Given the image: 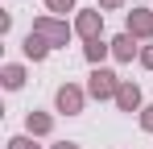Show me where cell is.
<instances>
[{
    "mask_svg": "<svg viewBox=\"0 0 153 149\" xmlns=\"http://www.w3.org/2000/svg\"><path fill=\"white\" fill-rule=\"evenodd\" d=\"M33 33H37V37H46L50 46H66L71 25H66V21H58V17H37V21H33Z\"/></svg>",
    "mask_w": 153,
    "mask_h": 149,
    "instance_id": "cell-1",
    "label": "cell"
},
{
    "mask_svg": "<svg viewBox=\"0 0 153 149\" xmlns=\"http://www.w3.org/2000/svg\"><path fill=\"white\" fill-rule=\"evenodd\" d=\"M87 91L95 99H116V91H120V79L112 71H103V66H95L91 71V83H87Z\"/></svg>",
    "mask_w": 153,
    "mask_h": 149,
    "instance_id": "cell-2",
    "label": "cell"
},
{
    "mask_svg": "<svg viewBox=\"0 0 153 149\" xmlns=\"http://www.w3.org/2000/svg\"><path fill=\"white\" fill-rule=\"evenodd\" d=\"M75 29L87 37V42H95V37H100V29H103V13H100V8H83V13H79V21H75Z\"/></svg>",
    "mask_w": 153,
    "mask_h": 149,
    "instance_id": "cell-3",
    "label": "cell"
},
{
    "mask_svg": "<svg viewBox=\"0 0 153 149\" xmlns=\"http://www.w3.org/2000/svg\"><path fill=\"white\" fill-rule=\"evenodd\" d=\"M54 104H58V112L75 116V112H83V91H79L75 83H66V87H58V95H54Z\"/></svg>",
    "mask_w": 153,
    "mask_h": 149,
    "instance_id": "cell-4",
    "label": "cell"
},
{
    "mask_svg": "<svg viewBox=\"0 0 153 149\" xmlns=\"http://www.w3.org/2000/svg\"><path fill=\"white\" fill-rule=\"evenodd\" d=\"M124 33H132V37H153V13L149 8H132Z\"/></svg>",
    "mask_w": 153,
    "mask_h": 149,
    "instance_id": "cell-5",
    "label": "cell"
},
{
    "mask_svg": "<svg viewBox=\"0 0 153 149\" xmlns=\"http://www.w3.org/2000/svg\"><path fill=\"white\" fill-rule=\"evenodd\" d=\"M116 108H120V112H137V108H141V87H137V83H120Z\"/></svg>",
    "mask_w": 153,
    "mask_h": 149,
    "instance_id": "cell-6",
    "label": "cell"
},
{
    "mask_svg": "<svg viewBox=\"0 0 153 149\" xmlns=\"http://www.w3.org/2000/svg\"><path fill=\"white\" fill-rule=\"evenodd\" d=\"M46 54H50V42H46V37H37V33L29 29V37H25V58H33V62H42Z\"/></svg>",
    "mask_w": 153,
    "mask_h": 149,
    "instance_id": "cell-7",
    "label": "cell"
},
{
    "mask_svg": "<svg viewBox=\"0 0 153 149\" xmlns=\"http://www.w3.org/2000/svg\"><path fill=\"white\" fill-rule=\"evenodd\" d=\"M112 54H116L120 62H132V54H137V42H132V33H120V37L112 42Z\"/></svg>",
    "mask_w": 153,
    "mask_h": 149,
    "instance_id": "cell-8",
    "label": "cell"
},
{
    "mask_svg": "<svg viewBox=\"0 0 153 149\" xmlns=\"http://www.w3.org/2000/svg\"><path fill=\"white\" fill-rule=\"evenodd\" d=\"M25 128H29V133H37V137H46V133H50V128H54V120H50V116H46V112H29V120H25Z\"/></svg>",
    "mask_w": 153,
    "mask_h": 149,
    "instance_id": "cell-9",
    "label": "cell"
},
{
    "mask_svg": "<svg viewBox=\"0 0 153 149\" xmlns=\"http://www.w3.org/2000/svg\"><path fill=\"white\" fill-rule=\"evenodd\" d=\"M21 83H25V66H17V62L4 66V87H8V91H17Z\"/></svg>",
    "mask_w": 153,
    "mask_h": 149,
    "instance_id": "cell-10",
    "label": "cell"
},
{
    "mask_svg": "<svg viewBox=\"0 0 153 149\" xmlns=\"http://www.w3.org/2000/svg\"><path fill=\"white\" fill-rule=\"evenodd\" d=\"M108 50H112V46H103L100 37H95V42H87V62H100V58L108 54Z\"/></svg>",
    "mask_w": 153,
    "mask_h": 149,
    "instance_id": "cell-11",
    "label": "cell"
},
{
    "mask_svg": "<svg viewBox=\"0 0 153 149\" xmlns=\"http://www.w3.org/2000/svg\"><path fill=\"white\" fill-rule=\"evenodd\" d=\"M46 4H50V13H71L75 8V0H46Z\"/></svg>",
    "mask_w": 153,
    "mask_h": 149,
    "instance_id": "cell-12",
    "label": "cell"
},
{
    "mask_svg": "<svg viewBox=\"0 0 153 149\" xmlns=\"http://www.w3.org/2000/svg\"><path fill=\"white\" fill-rule=\"evenodd\" d=\"M141 128H145V133H153V104L141 112Z\"/></svg>",
    "mask_w": 153,
    "mask_h": 149,
    "instance_id": "cell-13",
    "label": "cell"
},
{
    "mask_svg": "<svg viewBox=\"0 0 153 149\" xmlns=\"http://www.w3.org/2000/svg\"><path fill=\"white\" fill-rule=\"evenodd\" d=\"M8 149H37V145H33L29 137H13V141H8Z\"/></svg>",
    "mask_w": 153,
    "mask_h": 149,
    "instance_id": "cell-14",
    "label": "cell"
},
{
    "mask_svg": "<svg viewBox=\"0 0 153 149\" xmlns=\"http://www.w3.org/2000/svg\"><path fill=\"white\" fill-rule=\"evenodd\" d=\"M141 66H149V71H153V46H145V50H141Z\"/></svg>",
    "mask_w": 153,
    "mask_h": 149,
    "instance_id": "cell-15",
    "label": "cell"
},
{
    "mask_svg": "<svg viewBox=\"0 0 153 149\" xmlns=\"http://www.w3.org/2000/svg\"><path fill=\"white\" fill-rule=\"evenodd\" d=\"M124 0H100V8H120Z\"/></svg>",
    "mask_w": 153,
    "mask_h": 149,
    "instance_id": "cell-16",
    "label": "cell"
},
{
    "mask_svg": "<svg viewBox=\"0 0 153 149\" xmlns=\"http://www.w3.org/2000/svg\"><path fill=\"white\" fill-rule=\"evenodd\" d=\"M54 149H75V145H71V141H66V145H54Z\"/></svg>",
    "mask_w": 153,
    "mask_h": 149,
    "instance_id": "cell-17",
    "label": "cell"
}]
</instances>
